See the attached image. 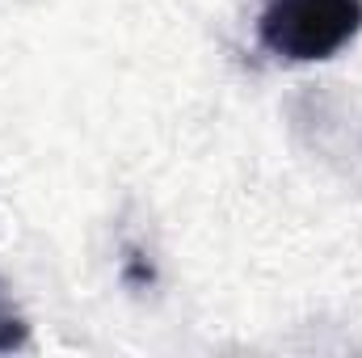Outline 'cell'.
Masks as SVG:
<instances>
[{"mask_svg": "<svg viewBox=\"0 0 362 358\" xmlns=\"http://www.w3.org/2000/svg\"><path fill=\"white\" fill-rule=\"evenodd\" d=\"M362 30V0H266L257 42L291 64H320Z\"/></svg>", "mask_w": 362, "mask_h": 358, "instance_id": "cell-1", "label": "cell"}, {"mask_svg": "<svg viewBox=\"0 0 362 358\" xmlns=\"http://www.w3.org/2000/svg\"><path fill=\"white\" fill-rule=\"evenodd\" d=\"M25 346H30V325H25V316L17 312L8 282L0 278V354L25 350Z\"/></svg>", "mask_w": 362, "mask_h": 358, "instance_id": "cell-2", "label": "cell"}]
</instances>
